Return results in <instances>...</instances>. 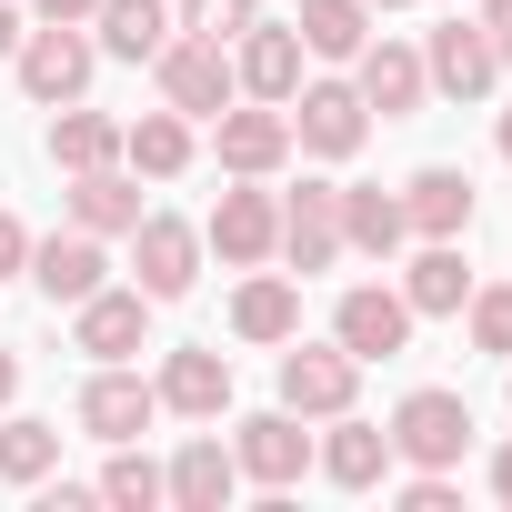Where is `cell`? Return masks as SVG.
Wrapping results in <instances>:
<instances>
[{"mask_svg": "<svg viewBox=\"0 0 512 512\" xmlns=\"http://www.w3.org/2000/svg\"><path fill=\"white\" fill-rule=\"evenodd\" d=\"M21 91L41 101V111H61V101H81L91 91V71H101V41L81 31V21H41V31H21Z\"/></svg>", "mask_w": 512, "mask_h": 512, "instance_id": "obj_1", "label": "cell"}, {"mask_svg": "<svg viewBox=\"0 0 512 512\" xmlns=\"http://www.w3.org/2000/svg\"><path fill=\"white\" fill-rule=\"evenodd\" d=\"M382 432H392V462L452 472V462L472 452V402H462V392H402V412H392Z\"/></svg>", "mask_w": 512, "mask_h": 512, "instance_id": "obj_2", "label": "cell"}, {"mask_svg": "<svg viewBox=\"0 0 512 512\" xmlns=\"http://www.w3.org/2000/svg\"><path fill=\"white\" fill-rule=\"evenodd\" d=\"M151 71H161V101L181 111V121H211V111H231V51L221 41H201V31H171L161 51H151Z\"/></svg>", "mask_w": 512, "mask_h": 512, "instance_id": "obj_3", "label": "cell"}, {"mask_svg": "<svg viewBox=\"0 0 512 512\" xmlns=\"http://www.w3.org/2000/svg\"><path fill=\"white\" fill-rule=\"evenodd\" d=\"M282 111H292V141H302V151H322V161H352V151H362V131H372V101H362L352 81H302Z\"/></svg>", "mask_w": 512, "mask_h": 512, "instance_id": "obj_4", "label": "cell"}, {"mask_svg": "<svg viewBox=\"0 0 512 512\" xmlns=\"http://www.w3.org/2000/svg\"><path fill=\"white\" fill-rule=\"evenodd\" d=\"M352 392H362V362L332 342V352H312L302 332H292V352H282V412H302V422H332V412H352Z\"/></svg>", "mask_w": 512, "mask_h": 512, "instance_id": "obj_5", "label": "cell"}, {"mask_svg": "<svg viewBox=\"0 0 512 512\" xmlns=\"http://www.w3.org/2000/svg\"><path fill=\"white\" fill-rule=\"evenodd\" d=\"M201 241L221 251L231 272H262L272 251H282V201H272V191H221L211 221H201Z\"/></svg>", "mask_w": 512, "mask_h": 512, "instance_id": "obj_6", "label": "cell"}, {"mask_svg": "<svg viewBox=\"0 0 512 512\" xmlns=\"http://www.w3.org/2000/svg\"><path fill=\"white\" fill-rule=\"evenodd\" d=\"M211 151H221V171H241V181H272V171L292 161V111H282V101H262V111H211Z\"/></svg>", "mask_w": 512, "mask_h": 512, "instance_id": "obj_7", "label": "cell"}, {"mask_svg": "<svg viewBox=\"0 0 512 512\" xmlns=\"http://www.w3.org/2000/svg\"><path fill=\"white\" fill-rule=\"evenodd\" d=\"M131 262H141V292H151V302H181V292L201 282V231L171 221V211H141V221H131Z\"/></svg>", "mask_w": 512, "mask_h": 512, "instance_id": "obj_8", "label": "cell"}, {"mask_svg": "<svg viewBox=\"0 0 512 512\" xmlns=\"http://www.w3.org/2000/svg\"><path fill=\"white\" fill-rule=\"evenodd\" d=\"M231 462H241V482L292 492V482L312 472V432H302V412H251V422H241V442H231Z\"/></svg>", "mask_w": 512, "mask_h": 512, "instance_id": "obj_9", "label": "cell"}, {"mask_svg": "<svg viewBox=\"0 0 512 512\" xmlns=\"http://www.w3.org/2000/svg\"><path fill=\"white\" fill-rule=\"evenodd\" d=\"M71 342L91 352V362H131L141 342H151V292L131 282V292H91V302H71Z\"/></svg>", "mask_w": 512, "mask_h": 512, "instance_id": "obj_10", "label": "cell"}, {"mask_svg": "<svg viewBox=\"0 0 512 512\" xmlns=\"http://www.w3.org/2000/svg\"><path fill=\"white\" fill-rule=\"evenodd\" d=\"M332 342H342L352 362H392V352L412 342V302H402V292H382V282H362V292H342Z\"/></svg>", "mask_w": 512, "mask_h": 512, "instance_id": "obj_11", "label": "cell"}, {"mask_svg": "<svg viewBox=\"0 0 512 512\" xmlns=\"http://www.w3.org/2000/svg\"><path fill=\"white\" fill-rule=\"evenodd\" d=\"M151 412H161V392H151L141 372H121V362H101V372L81 382V432H91V442H141Z\"/></svg>", "mask_w": 512, "mask_h": 512, "instance_id": "obj_12", "label": "cell"}, {"mask_svg": "<svg viewBox=\"0 0 512 512\" xmlns=\"http://www.w3.org/2000/svg\"><path fill=\"white\" fill-rule=\"evenodd\" d=\"M302 61H312V51H302L292 21H251L241 51H231V81H241L251 101H292V91H302Z\"/></svg>", "mask_w": 512, "mask_h": 512, "instance_id": "obj_13", "label": "cell"}, {"mask_svg": "<svg viewBox=\"0 0 512 512\" xmlns=\"http://www.w3.org/2000/svg\"><path fill=\"white\" fill-rule=\"evenodd\" d=\"M282 262L292 272H332L342 262V191L332 181H302L282 201Z\"/></svg>", "mask_w": 512, "mask_h": 512, "instance_id": "obj_14", "label": "cell"}, {"mask_svg": "<svg viewBox=\"0 0 512 512\" xmlns=\"http://www.w3.org/2000/svg\"><path fill=\"white\" fill-rule=\"evenodd\" d=\"M422 81H432V91H452V101H482V91L502 81V61H492L482 21H442V31H432V51H422Z\"/></svg>", "mask_w": 512, "mask_h": 512, "instance_id": "obj_15", "label": "cell"}, {"mask_svg": "<svg viewBox=\"0 0 512 512\" xmlns=\"http://www.w3.org/2000/svg\"><path fill=\"white\" fill-rule=\"evenodd\" d=\"M31 282L51 292V302H91L101 282H111V262H101V231H51V241H31Z\"/></svg>", "mask_w": 512, "mask_h": 512, "instance_id": "obj_16", "label": "cell"}, {"mask_svg": "<svg viewBox=\"0 0 512 512\" xmlns=\"http://www.w3.org/2000/svg\"><path fill=\"white\" fill-rule=\"evenodd\" d=\"M151 392H161V412L221 422V412H231V362H221L211 342H191V352H171V362H161V382H151Z\"/></svg>", "mask_w": 512, "mask_h": 512, "instance_id": "obj_17", "label": "cell"}, {"mask_svg": "<svg viewBox=\"0 0 512 512\" xmlns=\"http://www.w3.org/2000/svg\"><path fill=\"white\" fill-rule=\"evenodd\" d=\"M402 302H412V322H452V312L472 302L462 241H422V251H412V272H402Z\"/></svg>", "mask_w": 512, "mask_h": 512, "instance_id": "obj_18", "label": "cell"}, {"mask_svg": "<svg viewBox=\"0 0 512 512\" xmlns=\"http://www.w3.org/2000/svg\"><path fill=\"white\" fill-rule=\"evenodd\" d=\"M352 91H362L382 121H412L432 81H422V51H402V41H362V81H352Z\"/></svg>", "mask_w": 512, "mask_h": 512, "instance_id": "obj_19", "label": "cell"}, {"mask_svg": "<svg viewBox=\"0 0 512 512\" xmlns=\"http://www.w3.org/2000/svg\"><path fill=\"white\" fill-rule=\"evenodd\" d=\"M402 221H412L422 241H462V231H472V181H462L452 161L412 171V191H402Z\"/></svg>", "mask_w": 512, "mask_h": 512, "instance_id": "obj_20", "label": "cell"}, {"mask_svg": "<svg viewBox=\"0 0 512 512\" xmlns=\"http://www.w3.org/2000/svg\"><path fill=\"white\" fill-rule=\"evenodd\" d=\"M161 492H171L181 512H221V502L241 492V462H231V452H221L211 432H191V442H181V462L161 472Z\"/></svg>", "mask_w": 512, "mask_h": 512, "instance_id": "obj_21", "label": "cell"}, {"mask_svg": "<svg viewBox=\"0 0 512 512\" xmlns=\"http://www.w3.org/2000/svg\"><path fill=\"white\" fill-rule=\"evenodd\" d=\"M312 462H322L342 492H372V482L392 472V432H382V422H352V412H332V442H322Z\"/></svg>", "mask_w": 512, "mask_h": 512, "instance_id": "obj_22", "label": "cell"}, {"mask_svg": "<svg viewBox=\"0 0 512 512\" xmlns=\"http://www.w3.org/2000/svg\"><path fill=\"white\" fill-rule=\"evenodd\" d=\"M231 332H241V342H292V332H302V282L251 272V282H241V302H231Z\"/></svg>", "mask_w": 512, "mask_h": 512, "instance_id": "obj_23", "label": "cell"}, {"mask_svg": "<svg viewBox=\"0 0 512 512\" xmlns=\"http://www.w3.org/2000/svg\"><path fill=\"white\" fill-rule=\"evenodd\" d=\"M121 161L141 171V181H171L181 161H191V121L161 101V111H141V121H121Z\"/></svg>", "mask_w": 512, "mask_h": 512, "instance_id": "obj_24", "label": "cell"}, {"mask_svg": "<svg viewBox=\"0 0 512 512\" xmlns=\"http://www.w3.org/2000/svg\"><path fill=\"white\" fill-rule=\"evenodd\" d=\"M91 21H101V51H111V61H151V51L181 31V21H171V0H101Z\"/></svg>", "mask_w": 512, "mask_h": 512, "instance_id": "obj_25", "label": "cell"}, {"mask_svg": "<svg viewBox=\"0 0 512 512\" xmlns=\"http://www.w3.org/2000/svg\"><path fill=\"white\" fill-rule=\"evenodd\" d=\"M402 241H412L402 191H342V251H372V262H392Z\"/></svg>", "mask_w": 512, "mask_h": 512, "instance_id": "obj_26", "label": "cell"}, {"mask_svg": "<svg viewBox=\"0 0 512 512\" xmlns=\"http://www.w3.org/2000/svg\"><path fill=\"white\" fill-rule=\"evenodd\" d=\"M71 221H81V231H101V241H111V231H131V221H141V181H121L111 161H101V171H71Z\"/></svg>", "mask_w": 512, "mask_h": 512, "instance_id": "obj_27", "label": "cell"}, {"mask_svg": "<svg viewBox=\"0 0 512 512\" xmlns=\"http://www.w3.org/2000/svg\"><path fill=\"white\" fill-rule=\"evenodd\" d=\"M302 51L312 61H362V41H372V11H362V0H302Z\"/></svg>", "mask_w": 512, "mask_h": 512, "instance_id": "obj_28", "label": "cell"}, {"mask_svg": "<svg viewBox=\"0 0 512 512\" xmlns=\"http://www.w3.org/2000/svg\"><path fill=\"white\" fill-rule=\"evenodd\" d=\"M51 161H61V171H101V161H121V121L61 101V121H51Z\"/></svg>", "mask_w": 512, "mask_h": 512, "instance_id": "obj_29", "label": "cell"}, {"mask_svg": "<svg viewBox=\"0 0 512 512\" xmlns=\"http://www.w3.org/2000/svg\"><path fill=\"white\" fill-rule=\"evenodd\" d=\"M61 472V422H0V482H51Z\"/></svg>", "mask_w": 512, "mask_h": 512, "instance_id": "obj_30", "label": "cell"}, {"mask_svg": "<svg viewBox=\"0 0 512 512\" xmlns=\"http://www.w3.org/2000/svg\"><path fill=\"white\" fill-rule=\"evenodd\" d=\"M101 502H121V512L171 502V492H161V462H151V452H131V442H111V462H101Z\"/></svg>", "mask_w": 512, "mask_h": 512, "instance_id": "obj_31", "label": "cell"}, {"mask_svg": "<svg viewBox=\"0 0 512 512\" xmlns=\"http://www.w3.org/2000/svg\"><path fill=\"white\" fill-rule=\"evenodd\" d=\"M171 21H181V31H201V41H241V31L262 21V11H251V0H181Z\"/></svg>", "mask_w": 512, "mask_h": 512, "instance_id": "obj_32", "label": "cell"}, {"mask_svg": "<svg viewBox=\"0 0 512 512\" xmlns=\"http://www.w3.org/2000/svg\"><path fill=\"white\" fill-rule=\"evenodd\" d=\"M462 312H472V342H482V352H502V362H512V282H492V292H472V302H462Z\"/></svg>", "mask_w": 512, "mask_h": 512, "instance_id": "obj_33", "label": "cell"}, {"mask_svg": "<svg viewBox=\"0 0 512 512\" xmlns=\"http://www.w3.org/2000/svg\"><path fill=\"white\" fill-rule=\"evenodd\" d=\"M402 512H462L452 472H412V482H402Z\"/></svg>", "mask_w": 512, "mask_h": 512, "instance_id": "obj_34", "label": "cell"}, {"mask_svg": "<svg viewBox=\"0 0 512 512\" xmlns=\"http://www.w3.org/2000/svg\"><path fill=\"white\" fill-rule=\"evenodd\" d=\"M472 21H482V41H492V61L512 71V0H482V11H472Z\"/></svg>", "mask_w": 512, "mask_h": 512, "instance_id": "obj_35", "label": "cell"}, {"mask_svg": "<svg viewBox=\"0 0 512 512\" xmlns=\"http://www.w3.org/2000/svg\"><path fill=\"white\" fill-rule=\"evenodd\" d=\"M11 272H31V231H21L11 211H0V282H11Z\"/></svg>", "mask_w": 512, "mask_h": 512, "instance_id": "obj_36", "label": "cell"}, {"mask_svg": "<svg viewBox=\"0 0 512 512\" xmlns=\"http://www.w3.org/2000/svg\"><path fill=\"white\" fill-rule=\"evenodd\" d=\"M81 502H101V482H51L41 492V512H81Z\"/></svg>", "mask_w": 512, "mask_h": 512, "instance_id": "obj_37", "label": "cell"}, {"mask_svg": "<svg viewBox=\"0 0 512 512\" xmlns=\"http://www.w3.org/2000/svg\"><path fill=\"white\" fill-rule=\"evenodd\" d=\"M31 11H41V21H91L101 0H31Z\"/></svg>", "mask_w": 512, "mask_h": 512, "instance_id": "obj_38", "label": "cell"}, {"mask_svg": "<svg viewBox=\"0 0 512 512\" xmlns=\"http://www.w3.org/2000/svg\"><path fill=\"white\" fill-rule=\"evenodd\" d=\"M21 51V11H11V0H0V61H11Z\"/></svg>", "mask_w": 512, "mask_h": 512, "instance_id": "obj_39", "label": "cell"}, {"mask_svg": "<svg viewBox=\"0 0 512 512\" xmlns=\"http://www.w3.org/2000/svg\"><path fill=\"white\" fill-rule=\"evenodd\" d=\"M11 392H21V352H0V412H11Z\"/></svg>", "mask_w": 512, "mask_h": 512, "instance_id": "obj_40", "label": "cell"}, {"mask_svg": "<svg viewBox=\"0 0 512 512\" xmlns=\"http://www.w3.org/2000/svg\"><path fill=\"white\" fill-rule=\"evenodd\" d=\"M492 492H502V502H512V442H502V452H492Z\"/></svg>", "mask_w": 512, "mask_h": 512, "instance_id": "obj_41", "label": "cell"}, {"mask_svg": "<svg viewBox=\"0 0 512 512\" xmlns=\"http://www.w3.org/2000/svg\"><path fill=\"white\" fill-rule=\"evenodd\" d=\"M492 141H502V161H512V111H502V131H492Z\"/></svg>", "mask_w": 512, "mask_h": 512, "instance_id": "obj_42", "label": "cell"}, {"mask_svg": "<svg viewBox=\"0 0 512 512\" xmlns=\"http://www.w3.org/2000/svg\"><path fill=\"white\" fill-rule=\"evenodd\" d=\"M362 11H402V0H362Z\"/></svg>", "mask_w": 512, "mask_h": 512, "instance_id": "obj_43", "label": "cell"}]
</instances>
